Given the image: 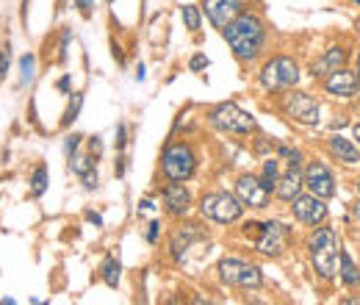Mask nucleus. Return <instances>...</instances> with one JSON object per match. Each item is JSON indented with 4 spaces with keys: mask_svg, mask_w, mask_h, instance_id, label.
Listing matches in <instances>:
<instances>
[{
    "mask_svg": "<svg viewBox=\"0 0 360 305\" xmlns=\"http://www.w3.org/2000/svg\"><path fill=\"white\" fill-rule=\"evenodd\" d=\"M75 6L80 8V14H83V17H89V14H92V0H75Z\"/></svg>",
    "mask_w": 360,
    "mask_h": 305,
    "instance_id": "72a5a7b5",
    "label": "nucleus"
},
{
    "mask_svg": "<svg viewBox=\"0 0 360 305\" xmlns=\"http://www.w3.org/2000/svg\"><path fill=\"white\" fill-rule=\"evenodd\" d=\"M352 214H355V220H358V225H360V200L352 206Z\"/></svg>",
    "mask_w": 360,
    "mask_h": 305,
    "instance_id": "e433bc0d",
    "label": "nucleus"
},
{
    "mask_svg": "<svg viewBox=\"0 0 360 305\" xmlns=\"http://www.w3.org/2000/svg\"><path fill=\"white\" fill-rule=\"evenodd\" d=\"M338 250H341V241H338V233L333 228H319L310 236V241H308V255H310V264H313V269L319 272V278L330 281V278L336 275Z\"/></svg>",
    "mask_w": 360,
    "mask_h": 305,
    "instance_id": "f03ea898",
    "label": "nucleus"
},
{
    "mask_svg": "<svg viewBox=\"0 0 360 305\" xmlns=\"http://www.w3.org/2000/svg\"><path fill=\"white\" fill-rule=\"evenodd\" d=\"M125 134H128V128H125V122H120L117 125V150H125V145H128Z\"/></svg>",
    "mask_w": 360,
    "mask_h": 305,
    "instance_id": "c85d7f7f",
    "label": "nucleus"
},
{
    "mask_svg": "<svg viewBox=\"0 0 360 305\" xmlns=\"http://www.w3.org/2000/svg\"><path fill=\"white\" fill-rule=\"evenodd\" d=\"M272 189L278 186V180H280V161L278 158H269L266 164H264V175H261Z\"/></svg>",
    "mask_w": 360,
    "mask_h": 305,
    "instance_id": "b1692460",
    "label": "nucleus"
},
{
    "mask_svg": "<svg viewBox=\"0 0 360 305\" xmlns=\"http://www.w3.org/2000/svg\"><path fill=\"white\" fill-rule=\"evenodd\" d=\"M283 111L299 125H319V103L308 92H288Z\"/></svg>",
    "mask_w": 360,
    "mask_h": 305,
    "instance_id": "9d476101",
    "label": "nucleus"
},
{
    "mask_svg": "<svg viewBox=\"0 0 360 305\" xmlns=\"http://www.w3.org/2000/svg\"><path fill=\"white\" fill-rule=\"evenodd\" d=\"M305 186V175L296 169V166H288V172L278 180V186H275V194L280 197V200H294L296 194H299V189Z\"/></svg>",
    "mask_w": 360,
    "mask_h": 305,
    "instance_id": "a211bd4d",
    "label": "nucleus"
},
{
    "mask_svg": "<svg viewBox=\"0 0 360 305\" xmlns=\"http://www.w3.org/2000/svg\"><path fill=\"white\" fill-rule=\"evenodd\" d=\"M158 230H161V222H150V225H147V241H150V244L158 241Z\"/></svg>",
    "mask_w": 360,
    "mask_h": 305,
    "instance_id": "2f4dec72",
    "label": "nucleus"
},
{
    "mask_svg": "<svg viewBox=\"0 0 360 305\" xmlns=\"http://www.w3.org/2000/svg\"><path fill=\"white\" fill-rule=\"evenodd\" d=\"M272 186L264 180V178H255V175H241L236 180V197L250 206V208H266L269 206V197H272Z\"/></svg>",
    "mask_w": 360,
    "mask_h": 305,
    "instance_id": "1a4fd4ad",
    "label": "nucleus"
},
{
    "mask_svg": "<svg viewBox=\"0 0 360 305\" xmlns=\"http://www.w3.org/2000/svg\"><path fill=\"white\" fill-rule=\"evenodd\" d=\"M219 278L227 286H238V289H261L264 275L255 264H247L241 258H222L219 261Z\"/></svg>",
    "mask_w": 360,
    "mask_h": 305,
    "instance_id": "39448f33",
    "label": "nucleus"
},
{
    "mask_svg": "<svg viewBox=\"0 0 360 305\" xmlns=\"http://www.w3.org/2000/svg\"><path fill=\"white\" fill-rule=\"evenodd\" d=\"M324 89L336 97H355L360 89V78L358 73H350L344 67H338L336 73H330V78L324 80Z\"/></svg>",
    "mask_w": 360,
    "mask_h": 305,
    "instance_id": "4468645a",
    "label": "nucleus"
},
{
    "mask_svg": "<svg viewBox=\"0 0 360 305\" xmlns=\"http://www.w3.org/2000/svg\"><path fill=\"white\" fill-rule=\"evenodd\" d=\"M200 211L203 217L214 220L219 225H230L241 217L244 211V203L236 197V194H227V192H214V194H206L203 203H200Z\"/></svg>",
    "mask_w": 360,
    "mask_h": 305,
    "instance_id": "423d86ee",
    "label": "nucleus"
},
{
    "mask_svg": "<svg viewBox=\"0 0 360 305\" xmlns=\"http://www.w3.org/2000/svg\"><path fill=\"white\" fill-rule=\"evenodd\" d=\"M80 106H83V94H80V92H75V94H72V100H70V106H67V111H64V120H62V125H64V128H70L72 122L78 120Z\"/></svg>",
    "mask_w": 360,
    "mask_h": 305,
    "instance_id": "5701e85b",
    "label": "nucleus"
},
{
    "mask_svg": "<svg viewBox=\"0 0 360 305\" xmlns=\"http://www.w3.org/2000/svg\"><path fill=\"white\" fill-rule=\"evenodd\" d=\"M358 192H360V180H358Z\"/></svg>",
    "mask_w": 360,
    "mask_h": 305,
    "instance_id": "79ce46f5",
    "label": "nucleus"
},
{
    "mask_svg": "<svg viewBox=\"0 0 360 305\" xmlns=\"http://www.w3.org/2000/svg\"><path fill=\"white\" fill-rule=\"evenodd\" d=\"M78 145H80V136H78V134H72L70 139H67V158H70L72 152L78 150Z\"/></svg>",
    "mask_w": 360,
    "mask_h": 305,
    "instance_id": "473e14b6",
    "label": "nucleus"
},
{
    "mask_svg": "<svg viewBox=\"0 0 360 305\" xmlns=\"http://www.w3.org/2000/svg\"><path fill=\"white\" fill-rule=\"evenodd\" d=\"M206 239V230L200 225H183L172 233V241H169V250H172V258L175 261H183L186 250L194 244V241H203Z\"/></svg>",
    "mask_w": 360,
    "mask_h": 305,
    "instance_id": "2eb2a0df",
    "label": "nucleus"
},
{
    "mask_svg": "<svg viewBox=\"0 0 360 305\" xmlns=\"http://www.w3.org/2000/svg\"><path fill=\"white\" fill-rule=\"evenodd\" d=\"M352 3H358V6H360V0H352Z\"/></svg>",
    "mask_w": 360,
    "mask_h": 305,
    "instance_id": "a19ab883",
    "label": "nucleus"
},
{
    "mask_svg": "<svg viewBox=\"0 0 360 305\" xmlns=\"http://www.w3.org/2000/svg\"><path fill=\"white\" fill-rule=\"evenodd\" d=\"M327 148H330V152H333L338 161H347V164H358V161H360L358 148H355L350 139L338 136V134H333V136L327 139Z\"/></svg>",
    "mask_w": 360,
    "mask_h": 305,
    "instance_id": "6ab92c4d",
    "label": "nucleus"
},
{
    "mask_svg": "<svg viewBox=\"0 0 360 305\" xmlns=\"http://www.w3.org/2000/svg\"><path fill=\"white\" fill-rule=\"evenodd\" d=\"M341 281L347 283V286H358L360 283V269L355 267V261L350 258V253H341Z\"/></svg>",
    "mask_w": 360,
    "mask_h": 305,
    "instance_id": "412c9836",
    "label": "nucleus"
},
{
    "mask_svg": "<svg viewBox=\"0 0 360 305\" xmlns=\"http://www.w3.org/2000/svg\"><path fill=\"white\" fill-rule=\"evenodd\" d=\"M161 166H164V175H166L169 180L183 183V180H189V178L194 175V169H197V155H194V150H192L186 142H175V145H169V148L164 150Z\"/></svg>",
    "mask_w": 360,
    "mask_h": 305,
    "instance_id": "7ed1b4c3",
    "label": "nucleus"
},
{
    "mask_svg": "<svg viewBox=\"0 0 360 305\" xmlns=\"http://www.w3.org/2000/svg\"><path fill=\"white\" fill-rule=\"evenodd\" d=\"M206 14L216 28H224L244 14V0H206Z\"/></svg>",
    "mask_w": 360,
    "mask_h": 305,
    "instance_id": "ddd939ff",
    "label": "nucleus"
},
{
    "mask_svg": "<svg viewBox=\"0 0 360 305\" xmlns=\"http://www.w3.org/2000/svg\"><path fill=\"white\" fill-rule=\"evenodd\" d=\"M8 59H11V53H8V45H6V48H0V80L8 70Z\"/></svg>",
    "mask_w": 360,
    "mask_h": 305,
    "instance_id": "7c9ffc66",
    "label": "nucleus"
},
{
    "mask_svg": "<svg viewBox=\"0 0 360 305\" xmlns=\"http://www.w3.org/2000/svg\"><path fill=\"white\" fill-rule=\"evenodd\" d=\"M89 152H92V158H94V161L100 158V152H103V142H100V136H92V139H89Z\"/></svg>",
    "mask_w": 360,
    "mask_h": 305,
    "instance_id": "c756f323",
    "label": "nucleus"
},
{
    "mask_svg": "<svg viewBox=\"0 0 360 305\" xmlns=\"http://www.w3.org/2000/svg\"><path fill=\"white\" fill-rule=\"evenodd\" d=\"M164 206H166V211H169L172 217H183V214L189 211V206H192L189 189H186L183 183L172 180V183L164 189Z\"/></svg>",
    "mask_w": 360,
    "mask_h": 305,
    "instance_id": "dca6fc26",
    "label": "nucleus"
},
{
    "mask_svg": "<svg viewBox=\"0 0 360 305\" xmlns=\"http://www.w3.org/2000/svg\"><path fill=\"white\" fill-rule=\"evenodd\" d=\"M86 220H89V222H94L97 228L103 225V220H100V214H94V211H86Z\"/></svg>",
    "mask_w": 360,
    "mask_h": 305,
    "instance_id": "f704fd0d",
    "label": "nucleus"
},
{
    "mask_svg": "<svg viewBox=\"0 0 360 305\" xmlns=\"http://www.w3.org/2000/svg\"><path fill=\"white\" fill-rule=\"evenodd\" d=\"M291 203H294V206H291V208H294V217H296L302 225H322L324 217H327V206H324V200L316 197V194H296Z\"/></svg>",
    "mask_w": 360,
    "mask_h": 305,
    "instance_id": "9b49d317",
    "label": "nucleus"
},
{
    "mask_svg": "<svg viewBox=\"0 0 360 305\" xmlns=\"http://www.w3.org/2000/svg\"><path fill=\"white\" fill-rule=\"evenodd\" d=\"M296 80H299V67L288 56H278V59L266 62L261 70V86L269 92H288L296 86Z\"/></svg>",
    "mask_w": 360,
    "mask_h": 305,
    "instance_id": "20e7f679",
    "label": "nucleus"
},
{
    "mask_svg": "<svg viewBox=\"0 0 360 305\" xmlns=\"http://www.w3.org/2000/svg\"><path fill=\"white\" fill-rule=\"evenodd\" d=\"M344 62H347V50L344 48H330L319 62H313L310 73H313V78H324L330 73H336L338 67H344Z\"/></svg>",
    "mask_w": 360,
    "mask_h": 305,
    "instance_id": "f3484780",
    "label": "nucleus"
},
{
    "mask_svg": "<svg viewBox=\"0 0 360 305\" xmlns=\"http://www.w3.org/2000/svg\"><path fill=\"white\" fill-rule=\"evenodd\" d=\"M31 194L34 197H42L45 192H48V166L45 164H39L36 169H34V175H31Z\"/></svg>",
    "mask_w": 360,
    "mask_h": 305,
    "instance_id": "4be33fe9",
    "label": "nucleus"
},
{
    "mask_svg": "<svg viewBox=\"0 0 360 305\" xmlns=\"http://www.w3.org/2000/svg\"><path fill=\"white\" fill-rule=\"evenodd\" d=\"M111 3H114V0H111Z\"/></svg>",
    "mask_w": 360,
    "mask_h": 305,
    "instance_id": "37998d69",
    "label": "nucleus"
},
{
    "mask_svg": "<svg viewBox=\"0 0 360 305\" xmlns=\"http://www.w3.org/2000/svg\"><path fill=\"white\" fill-rule=\"evenodd\" d=\"M34 67H36V56H34V53H25V56L20 59V73H22V76H20V83H22V86H25L28 80H34Z\"/></svg>",
    "mask_w": 360,
    "mask_h": 305,
    "instance_id": "393cba45",
    "label": "nucleus"
},
{
    "mask_svg": "<svg viewBox=\"0 0 360 305\" xmlns=\"http://www.w3.org/2000/svg\"><path fill=\"white\" fill-rule=\"evenodd\" d=\"M305 186L310 189V194H316L322 200H327V197L336 194V180H333L330 169L322 161L308 164V169H305Z\"/></svg>",
    "mask_w": 360,
    "mask_h": 305,
    "instance_id": "f8f14e48",
    "label": "nucleus"
},
{
    "mask_svg": "<svg viewBox=\"0 0 360 305\" xmlns=\"http://www.w3.org/2000/svg\"><path fill=\"white\" fill-rule=\"evenodd\" d=\"M222 36L238 62H252L264 48L266 28L255 14H238L230 25L222 28Z\"/></svg>",
    "mask_w": 360,
    "mask_h": 305,
    "instance_id": "f257e3e1",
    "label": "nucleus"
},
{
    "mask_svg": "<svg viewBox=\"0 0 360 305\" xmlns=\"http://www.w3.org/2000/svg\"><path fill=\"white\" fill-rule=\"evenodd\" d=\"M211 62H208V56H203V53H197V56H192V62H189V70L192 73H200V70H206Z\"/></svg>",
    "mask_w": 360,
    "mask_h": 305,
    "instance_id": "cd10ccee",
    "label": "nucleus"
},
{
    "mask_svg": "<svg viewBox=\"0 0 360 305\" xmlns=\"http://www.w3.org/2000/svg\"><path fill=\"white\" fill-rule=\"evenodd\" d=\"M291 244V228H286L283 222H264L258 228V236H255V247L258 253L269 255V258H278L283 255Z\"/></svg>",
    "mask_w": 360,
    "mask_h": 305,
    "instance_id": "6e6552de",
    "label": "nucleus"
},
{
    "mask_svg": "<svg viewBox=\"0 0 360 305\" xmlns=\"http://www.w3.org/2000/svg\"><path fill=\"white\" fill-rule=\"evenodd\" d=\"M358 73H360V53H358ZM360 78V76H358Z\"/></svg>",
    "mask_w": 360,
    "mask_h": 305,
    "instance_id": "ea45409f",
    "label": "nucleus"
},
{
    "mask_svg": "<svg viewBox=\"0 0 360 305\" xmlns=\"http://www.w3.org/2000/svg\"><path fill=\"white\" fill-rule=\"evenodd\" d=\"M136 80H144V67H142V64L136 67Z\"/></svg>",
    "mask_w": 360,
    "mask_h": 305,
    "instance_id": "4c0bfd02",
    "label": "nucleus"
},
{
    "mask_svg": "<svg viewBox=\"0 0 360 305\" xmlns=\"http://www.w3.org/2000/svg\"><path fill=\"white\" fill-rule=\"evenodd\" d=\"M280 155L288 161V166H296V169L302 166V152H299V150H291V148H286V145H283V148H280Z\"/></svg>",
    "mask_w": 360,
    "mask_h": 305,
    "instance_id": "bb28decb",
    "label": "nucleus"
},
{
    "mask_svg": "<svg viewBox=\"0 0 360 305\" xmlns=\"http://www.w3.org/2000/svg\"><path fill=\"white\" fill-rule=\"evenodd\" d=\"M355 142H358V145H360V122H358V125H355Z\"/></svg>",
    "mask_w": 360,
    "mask_h": 305,
    "instance_id": "58836bf2",
    "label": "nucleus"
},
{
    "mask_svg": "<svg viewBox=\"0 0 360 305\" xmlns=\"http://www.w3.org/2000/svg\"><path fill=\"white\" fill-rule=\"evenodd\" d=\"M211 125L227 134H252L255 131V117L236 103H222L211 111Z\"/></svg>",
    "mask_w": 360,
    "mask_h": 305,
    "instance_id": "0eeeda50",
    "label": "nucleus"
},
{
    "mask_svg": "<svg viewBox=\"0 0 360 305\" xmlns=\"http://www.w3.org/2000/svg\"><path fill=\"white\" fill-rule=\"evenodd\" d=\"M183 22L189 31H197L200 28V8L197 6H183Z\"/></svg>",
    "mask_w": 360,
    "mask_h": 305,
    "instance_id": "a878e982",
    "label": "nucleus"
},
{
    "mask_svg": "<svg viewBox=\"0 0 360 305\" xmlns=\"http://www.w3.org/2000/svg\"><path fill=\"white\" fill-rule=\"evenodd\" d=\"M120 272H122V264H120L114 255H108V258L103 261V267H100V278H103V283H106V286H111V289H117V283H120Z\"/></svg>",
    "mask_w": 360,
    "mask_h": 305,
    "instance_id": "aec40b11",
    "label": "nucleus"
},
{
    "mask_svg": "<svg viewBox=\"0 0 360 305\" xmlns=\"http://www.w3.org/2000/svg\"><path fill=\"white\" fill-rule=\"evenodd\" d=\"M59 89L67 92V89H70V78H62V80H59Z\"/></svg>",
    "mask_w": 360,
    "mask_h": 305,
    "instance_id": "c9c22d12",
    "label": "nucleus"
}]
</instances>
